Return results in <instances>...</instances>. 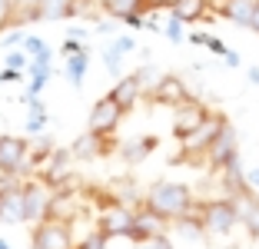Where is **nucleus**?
<instances>
[{
  "instance_id": "33",
  "label": "nucleus",
  "mask_w": 259,
  "mask_h": 249,
  "mask_svg": "<svg viewBox=\"0 0 259 249\" xmlns=\"http://www.w3.org/2000/svg\"><path fill=\"white\" fill-rule=\"evenodd\" d=\"M246 30H252L259 37V0H256V10H252V20H249V27H246Z\"/></svg>"
},
{
  "instance_id": "36",
  "label": "nucleus",
  "mask_w": 259,
  "mask_h": 249,
  "mask_svg": "<svg viewBox=\"0 0 259 249\" xmlns=\"http://www.w3.org/2000/svg\"><path fill=\"white\" fill-rule=\"evenodd\" d=\"M87 4H93V0H73V14H83Z\"/></svg>"
},
{
  "instance_id": "16",
  "label": "nucleus",
  "mask_w": 259,
  "mask_h": 249,
  "mask_svg": "<svg viewBox=\"0 0 259 249\" xmlns=\"http://www.w3.org/2000/svg\"><path fill=\"white\" fill-rule=\"evenodd\" d=\"M100 7L110 17L130 23V27H143V14H146V0H100Z\"/></svg>"
},
{
  "instance_id": "22",
  "label": "nucleus",
  "mask_w": 259,
  "mask_h": 249,
  "mask_svg": "<svg viewBox=\"0 0 259 249\" xmlns=\"http://www.w3.org/2000/svg\"><path fill=\"white\" fill-rule=\"evenodd\" d=\"M73 17V0H40V20H63Z\"/></svg>"
},
{
  "instance_id": "34",
  "label": "nucleus",
  "mask_w": 259,
  "mask_h": 249,
  "mask_svg": "<svg viewBox=\"0 0 259 249\" xmlns=\"http://www.w3.org/2000/svg\"><path fill=\"white\" fill-rule=\"evenodd\" d=\"M246 180H249V186H252V189H259V166H256V170H249V173H246Z\"/></svg>"
},
{
  "instance_id": "10",
  "label": "nucleus",
  "mask_w": 259,
  "mask_h": 249,
  "mask_svg": "<svg viewBox=\"0 0 259 249\" xmlns=\"http://www.w3.org/2000/svg\"><path fill=\"white\" fill-rule=\"evenodd\" d=\"M120 120H123V106L116 103V100L103 97V100H97V103L90 106L87 130H93V133H103V136H113L116 127H120Z\"/></svg>"
},
{
  "instance_id": "13",
  "label": "nucleus",
  "mask_w": 259,
  "mask_h": 249,
  "mask_svg": "<svg viewBox=\"0 0 259 249\" xmlns=\"http://www.w3.org/2000/svg\"><path fill=\"white\" fill-rule=\"evenodd\" d=\"M150 100H153V103H160V106H173V110H176L180 103H186V100H190V90H186L183 76L163 73V76H160V83L153 87Z\"/></svg>"
},
{
  "instance_id": "5",
  "label": "nucleus",
  "mask_w": 259,
  "mask_h": 249,
  "mask_svg": "<svg viewBox=\"0 0 259 249\" xmlns=\"http://www.w3.org/2000/svg\"><path fill=\"white\" fill-rule=\"evenodd\" d=\"M27 166H30V140L0 133V176L4 180H14Z\"/></svg>"
},
{
  "instance_id": "8",
  "label": "nucleus",
  "mask_w": 259,
  "mask_h": 249,
  "mask_svg": "<svg viewBox=\"0 0 259 249\" xmlns=\"http://www.w3.org/2000/svg\"><path fill=\"white\" fill-rule=\"evenodd\" d=\"M133 216H137V206H126V203H110L107 210L100 213V223L97 229L107 239H113V236H126L133 233Z\"/></svg>"
},
{
  "instance_id": "2",
  "label": "nucleus",
  "mask_w": 259,
  "mask_h": 249,
  "mask_svg": "<svg viewBox=\"0 0 259 249\" xmlns=\"http://www.w3.org/2000/svg\"><path fill=\"white\" fill-rule=\"evenodd\" d=\"M226 123H229L226 113H209V120H206L203 127L193 130L186 140H180V143H183V150H180L183 156H173L169 163L176 166V163H196V159H203V163H206V150H209V143L220 136V130L226 127Z\"/></svg>"
},
{
  "instance_id": "25",
  "label": "nucleus",
  "mask_w": 259,
  "mask_h": 249,
  "mask_svg": "<svg viewBox=\"0 0 259 249\" xmlns=\"http://www.w3.org/2000/svg\"><path fill=\"white\" fill-rule=\"evenodd\" d=\"M107 236H103V233H100V229H97V233H90V236H87V239H80V242H76V249H107Z\"/></svg>"
},
{
  "instance_id": "6",
  "label": "nucleus",
  "mask_w": 259,
  "mask_h": 249,
  "mask_svg": "<svg viewBox=\"0 0 259 249\" xmlns=\"http://www.w3.org/2000/svg\"><path fill=\"white\" fill-rule=\"evenodd\" d=\"M50 199H54V189L47 186L44 180H27L23 183V223H40V219H47Z\"/></svg>"
},
{
  "instance_id": "35",
  "label": "nucleus",
  "mask_w": 259,
  "mask_h": 249,
  "mask_svg": "<svg viewBox=\"0 0 259 249\" xmlns=\"http://www.w3.org/2000/svg\"><path fill=\"white\" fill-rule=\"evenodd\" d=\"M97 33H113V23H110V20H100L97 23Z\"/></svg>"
},
{
  "instance_id": "4",
  "label": "nucleus",
  "mask_w": 259,
  "mask_h": 249,
  "mask_svg": "<svg viewBox=\"0 0 259 249\" xmlns=\"http://www.w3.org/2000/svg\"><path fill=\"white\" fill-rule=\"evenodd\" d=\"M30 246L33 249H76L73 246V223H63V219H54V216L33 223Z\"/></svg>"
},
{
  "instance_id": "26",
  "label": "nucleus",
  "mask_w": 259,
  "mask_h": 249,
  "mask_svg": "<svg viewBox=\"0 0 259 249\" xmlns=\"http://www.w3.org/2000/svg\"><path fill=\"white\" fill-rule=\"evenodd\" d=\"M120 60H123V50H120L116 44H110L107 50H103V63H107V67L116 73V70H120Z\"/></svg>"
},
{
  "instance_id": "30",
  "label": "nucleus",
  "mask_w": 259,
  "mask_h": 249,
  "mask_svg": "<svg viewBox=\"0 0 259 249\" xmlns=\"http://www.w3.org/2000/svg\"><path fill=\"white\" fill-rule=\"evenodd\" d=\"M166 37L169 40H183V23L176 20V17H169V20H166Z\"/></svg>"
},
{
  "instance_id": "24",
  "label": "nucleus",
  "mask_w": 259,
  "mask_h": 249,
  "mask_svg": "<svg viewBox=\"0 0 259 249\" xmlns=\"http://www.w3.org/2000/svg\"><path fill=\"white\" fill-rule=\"evenodd\" d=\"M160 76H163V73H160L156 67H150V63L137 70V80H140V87H143V97H150V93H153V87L160 83Z\"/></svg>"
},
{
  "instance_id": "29",
  "label": "nucleus",
  "mask_w": 259,
  "mask_h": 249,
  "mask_svg": "<svg viewBox=\"0 0 259 249\" xmlns=\"http://www.w3.org/2000/svg\"><path fill=\"white\" fill-rule=\"evenodd\" d=\"M27 53H20V50H14V53H7V70H20V67H27Z\"/></svg>"
},
{
  "instance_id": "12",
  "label": "nucleus",
  "mask_w": 259,
  "mask_h": 249,
  "mask_svg": "<svg viewBox=\"0 0 259 249\" xmlns=\"http://www.w3.org/2000/svg\"><path fill=\"white\" fill-rule=\"evenodd\" d=\"M110 150H113V140H110V136L83 130V133L73 140V146H70V156L73 159H100V156H110Z\"/></svg>"
},
{
  "instance_id": "15",
  "label": "nucleus",
  "mask_w": 259,
  "mask_h": 249,
  "mask_svg": "<svg viewBox=\"0 0 259 249\" xmlns=\"http://www.w3.org/2000/svg\"><path fill=\"white\" fill-rule=\"evenodd\" d=\"M220 176H223V193H226L229 199H243V196H249V193H256V189L249 186V180H246V170H243V163H239V156L223 166Z\"/></svg>"
},
{
  "instance_id": "18",
  "label": "nucleus",
  "mask_w": 259,
  "mask_h": 249,
  "mask_svg": "<svg viewBox=\"0 0 259 249\" xmlns=\"http://www.w3.org/2000/svg\"><path fill=\"white\" fill-rule=\"evenodd\" d=\"M209 0H169V17H176L180 23H196L206 17Z\"/></svg>"
},
{
  "instance_id": "19",
  "label": "nucleus",
  "mask_w": 259,
  "mask_h": 249,
  "mask_svg": "<svg viewBox=\"0 0 259 249\" xmlns=\"http://www.w3.org/2000/svg\"><path fill=\"white\" fill-rule=\"evenodd\" d=\"M40 20V0H10V27H23V23Z\"/></svg>"
},
{
  "instance_id": "23",
  "label": "nucleus",
  "mask_w": 259,
  "mask_h": 249,
  "mask_svg": "<svg viewBox=\"0 0 259 249\" xmlns=\"http://www.w3.org/2000/svg\"><path fill=\"white\" fill-rule=\"evenodd\" d=\"M87 63H90V53H87V47H83V50H76V53H70V60H67V76H70V83H73V87H80V83H83Z\"/></svg>"
},
{
  "instance_id": "11",
  "label": "nucleus",
  "mask_w": 259,
  "mask_h": 249,
  "mask_svg": "<svg viewBox=\"0 0 259 249\" xmlns=\"http://www.w3.org/2000/svg\"><path fill=\"white\" fill-rule=\"evenodd\" d=\"M163 233H166V219H163L160 213H153L150 206L140 203L137 206V216H133V233H130V242L140 246V242L153 239V236H163Z\"/></svg>"
},
{
  "instance_id": "9",
  "label": "nucleus",
  "mask_w": 259,
  "mask_h": 249,
  "mask_svg": "<svg viewBox=\"0 0 259 249\" xmlns=\"http://www.w3.org/2000/svg\"><path fill=\"white\" fill-rule=\"evenodd\" d=\"M209 113H213V110H209L206 103H199V100L190 97L186 103H180L173 110V136L176 140H186L193 130H199L206 120H209Z\"/></svg>"
},
{
  "instance_id": "31",
  "label": "nucleus",
  "mask_w": 259,
  "mask_h": 249,
  "mask_svg": "<svg viewBox=\"0 0 259 249\" xmlns=\"http://www.w3.org/2000/svg\"><path fill=\"white\" fill-rule=\"evenodd\" d=\"M7 17H10V0H0V33H4V30L10 27Z\"/></svg>"
},
{
  "instance_id": "32",
  "label": "nucleus",
  "mask_w": 259,
  "mask_h": 249,
  "mask_svg": "<svg viewBox=\"0 0 259 249\" xmlns=\"http://www.w3.org/2000/svg\"><path fill=\"white\" fill-rule=\"evenodd\" d=\"M113 44H116V47H120V50H123V53H130V50H133V47H137V44H133V37H116V40H113Z\"/></svg>"
},
{
  "instance_id": "27",
  "label": "nucleus",
  "mask_w": 259,
  "mask_h": 249,
  "mask_svg": "<svg viewBox=\"0 0 259 249\" xmlns=\"http://www.w3.org/2000/svg\"><path fill=\"white\" fill-rule=\"evenodd\" d=\"M23 50H27V57H40V53L50 50V47H47L40 37H23Z\"/></svg>"
},
{
  "instance_id": "28",
  "label": "nucleus",
  "mask_w": 259,
  "mask_h": 249,
  "mask_svg": "<svg viewBox=\"0 0 259 249\" xmlns=\"http://www.w3.org/2000/svg\"><path fill=\"white\" fill-rule=\"evenodd\" d=\"M137 249H173V242H169V236L163 233V236H153V239H146V242H140Z\"/></svg>"
},
{
  "instance_id": "7",
  "label": "nucleus",
  "mask_w": 259,
  "mask_h": 249,
  "mask_svg": "<svg viewBox=\"0 0 259 249\" xmlns=\"http://www.w3.org/2000/svg\"><path fill=\"white\" fill-rule=\"evenodd\" d=\"M236 156H239V136H236V127L226 123V127L220 130V136L209 143V150H206V166H209L213 173H220L223 166L233 163Z\"/></svg>"
},
{
  "instance_id": "21",
  "label": "nucleus",
  "mask_w": 259,
  "mask_h": 249,
  "mask_svg": "<svg viewBox=\"0 0 259 249\" xmlns=\"http://www.w3.org/2000/svg\"><path fill=\"white\" fill-rule=\"evenodd\" d=\"M156 143H160L156 136H140V140H130V143L123 146V159H126V163H143V159L156 150Z\"/></svg>"
},
{
  "instance_id": "14",
  "label": "nucleus",
  "mask_w": 259,
  "mask_h": 249,
  "mask_svg": "<svg viewBox=\"0 0 259 249\" xmlns=\"http://www.w3.org/2000/svg\"><path fill=\"white\" fill-rule=\"evenodd\" d=\"M0 223H23V183H0Z\"/></svg>"
},
{
  "instance_id": "17",
  "label": "nucleus",
  "mask_w": 259,
  "mask_h": 249,
  "mask_svg": "<svg viewBox=\"0 0 259 249\" xmlns=\"http://www.w3.org/2000/svg\"><path fill=\"white\" fill-rule=\"evenodd\" d=\"M107 97H110V100H116V103L123 106V113H130V110L137 106V100L143 97V87H140L137 73H126V76H120V80L113 83V90H110Z\"/></svg>"
},
{
  "instance_id": "20",
  "label": "nucleus",
  "mask_w": 259,
  "mask_h": 249,
  "mask_svg": "<svg viewBox=\"0 0 259 249\" xmlns=\"http://www.w3.org/2000/svg\"><path fill=\"white\" fill-rule=\"evenodd\" d=\"M252 10H256V0H223L220 14L226 17V20H233L236 27H249Z\"/></svg>"
},
{
  "instance_id": "3",
  "label": "nucleus",
  "mask_w": 259,
  "mask_h": 249,
  "mask_svg": "<svg viewBox=\"0 0 259 249\" xmlns=\"http://www.w3.org/2000/svg\"><path fill=\"white\" fill-rule=\"evenodd\" d=\"M196 210H199V216H203L206 233H216V236L233 233V229L243 223V219H239V206H236V199H229V196H223V199H209V203H196Z\"/></svg>"
},
{
  "instance_id": "1",
  "label": "nucleus",
  "mask_w": 259,
  "mask_h": 249,
  "mask_svg": "<svg viewBox=\"0 0 259 249\" xmlns=\"http://www.w3.org/2000/svg\"><path fill=\"white\" fill-rule=\"evenodd\" d=\"M143 206H150L153 213H160L166 223H176L180 216L193 210V189L186 183H173V180H160L153 183L150 193H146Z\"/></svg>"
}]
</instances>
